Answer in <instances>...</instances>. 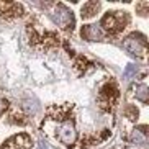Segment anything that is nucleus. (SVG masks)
<instances>
[{"instance_id": "obj_6", "label": "nucleus", "mask_w": 149, "mask_h": 149, "mask_svg": "<svg viewBox=\"0 0 149 149\" xmlns=\"http://www.w3.org/2000/svg\"><path fill=\"white\" fill-rule=\"evenodd\" d=\"M97 10H98V3H87V5L82 8V17H84V18L93 17Z\"/></svg>"}, {"instance_id": "obj_2", "label": "nucleus", "mask_w": 149, "mask_h": 149, "mask_svg": "<svg viewBox=\"0 0 149 149\" xmlns=\"http://www.w3.org/2000/svg\"><path fill=\"white\" fill-rule=\"evenodd\" d=\"M125 23H126V18L123 17L121 12H115V13L107 15V17L103 18L102 25H103L108 31H111V33H118L120 30L125 28Z\"/></svg>"}, {"instance_id": "obj_4", "label": "nucleus", "mask_w": 149, "mask_h": 149, "mask_svg": "<svg viewBox=\"0 0 149 149\" xmlns=\"http://www.w3.org/2000/svg\"><path fill=\"white\" fill-rule=\"evenodd\" d=\"M54 20H56V23H59L62 28H70V30H72V26H74V17H72V13H70L66 7H62V5H59L56 8V12H54Z\"/></svg>"}, {"instance_id": "obj_5", "label": "nucleus", "mask_w": 149, "mask_h": 149, "mask_svg": "<svg viewBox=\"0 0 149 149\" xmlns=\"http://www.w3.org/2000/svg\"><path fill=\"white\" fill-rule=\"evenodd\" d=\"M82 36L88 41H98V40H102L103 31L100 30V26H97V25H88V26H85L82 30Z\"/></svg>"}, {"instance_id": "obj_7", "label": "nucleus", "mask_w": 149, "mask_h": 149, "mask_svg": "<svg viewBox=\"0 0 149 149\" xmlns=\"http://www.w3.org/2000/svg\"><path fill=\"white\" fill-rule=\"evenodd\" d=\"M131 141L136 144H144L146 143V131L144 130H136L131 136Z\"/></svg>"}, {"instance_id": "obj_1", "label": "nucleus", "mask_w": 149, "mask_h": 149, "mask_svg": "<svg viewBox=\"0 0 149 149\" xmlns=\"http://www.w3.org/2000/svg\"><path fill=\"white\" fill-rule=\"evenodd\" d=\"M123 48L126 49L128 53L134 54V56H143L146 53V38L143 35L133 33L131 36H128L126 40L123 41Z\"/></svg>"}, {"instance_id": "obj_3", "label": "nucleus", "mask_w": 149, "mask_h": 149, "mask_svg": "<svg viewBox=\"0 0 149 149\" xmlns=\"http://www.w3.org/2000/svg\"><path fill=\"white\" fill-rule=\"evenodd\" d=\"M75 138H77V133H75L74 123H72V121L62 123L61 128H59V139H61L64 144L70 146V144H74Z\"/></svg>"}, {"instance_id": "obj_8", "label": "nucleus", "mask_w": 149, "mask_h": 149, "mask_svg": "<svg viewBox=\"0 0 149 149\" xmlns=\"http://www.w3.org/2000/svg\"><path fill=\"white\" fill-rule=\"evenodd\" d=\"M136 97H138L141 102H148V87H146V85L136 87Z\"/></svg>"}, {"instance_id": "obj_9", "label": "nucleus", "mask_w": 149, "mask_h": 149, "mask_svg": "<svg viewBox=\"0 0 149 149\" xmlns=\"http://www.w3.org/2000/svg\"><path fill=\"white\" fill-rule=\"evenodd\" d=\"M5 108H7V100H3V98L0 97V113H2Z\"/></svg>"}]
</instances>
